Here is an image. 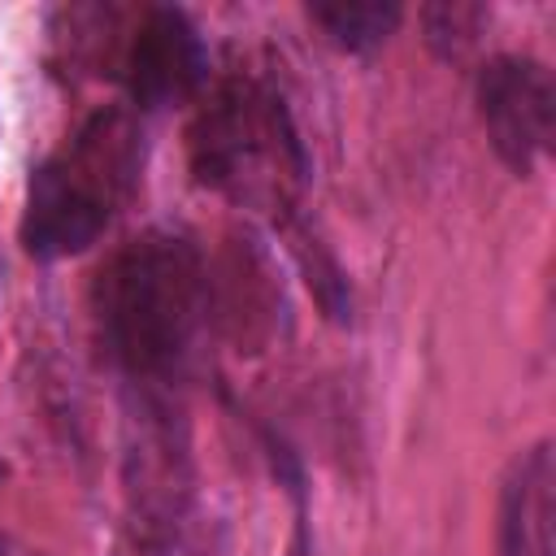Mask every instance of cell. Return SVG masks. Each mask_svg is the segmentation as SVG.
Returning <instances> with one entry per match:
<instances>
[{
	"label": "cell",
	"instance_id": "6da1fadb",
	"mask_svg": "<svg viewBox=\"0 0 556 556\" xmlns=\"http://www.w3.org/2000/svg\"><path fill=\"white\" fill-rule=\"evenodd\" d=\"M91 308L109 361L156 391L191 365L213 317V278L187 235L143 230L100 265Z\"/></svg>",
	"mask_w": 556,
	"mask_h": 556
},
{
	"label": "cell",
	"instance_id": "7a4b0ae2",
	"mask_svg": "<svg viewBox=\"0 0 556 556\" xmlns=\"http://www.w3.org/2000/svg\"><path fill=\"white\" fill-rule=\"evenodd\" d=\"M143 126L126 109L91 113L35 174L22 204V248L61 261L91 248L130 204L143 174Z\"/></svg>",
	"mask_w": 556,
	"mask_h": 556
},
{
	"label": "cell",
	"instance_id": "3957f363",
	"mask_svg": "<svg viewBox=\"0 0 556 556\" xmlns=\"http://www.w3.org/2000/svg\"><path fill=\"white\" fill-rule=\"evenodd\" d=\"M191 169L204 187L287 213L308 156L287 100L261 78H226L191 122Z\"/></svg>",
	"mask_w": 556,
	"mask_h": 556
},
{
	"label": "cell",
	"instance_id": "277c9868",
	"mask_svg": "<svg viewBox=\"0 0 556 556\" xmlns=\"http://www.w3.org/2000/svg\"><path fill=\"white\" fill-rule=\"evenodd\" d=\"M478 113L491 148L517 174H530L552 152L556 87L530 56H495L478 74Z\"/></svg>",
	"mask_w": 556,
	"mask_h": 556
},
{
	"label": "cell",
	"instance_id": "5b68a950",
	"mask_svg": "<svg viewBox=\"0 0 556 556\" xmlns=\"http://www.w3.org/2000/svg\"><path fill=\"white\" fill-rule=\"evenodd\" d=\"M126 495H130V517L143 543L169 547L187 521L191 504V478H187V447L174 439L165 404H156L152 391H143L139 408V439L126 456Z\"/></svg>",
	"mask_w": 556,
	"mask_h": 556
},
{
	"label": "cell",
	"instance_id": "8992f818",
	"mask_svg": "<svg viewBox=\"0 0 556 556\" xmlns=\"http://www.w3.org/2000/svg\"><path fill=\"white\" fill-rule=\"evenodd\" d=\"M126 91L139 109H169L191 100L208 78V52L182 9H148L122 56Z\"/></svg>",
	"mask_w": 556,
	"mask_h": 556
},
{
	"label": "cell",
	"instance_id": "52a82bcc",
	"mask_svg": "<svg viewBox=\"0 0 556 556\" xmlns=\"http://www.w3.org/2000/svg\"><path fill=\"white\" fill-rule=\"evenodd\" d=\"M552 447L521 452L500 495V556H552Z\"/></svg>",
	"mask_w": 556,
	"mask_h": 556
},
{
	"label": "cell",
	"instance_id": "ba28073f",
	"mask_svg": "<svg viewBox=\"0 0 556 556\" xmlns=\"http://www.w3.org/2000/svg\"><path fill=\"white\" fill-rule=\"evenodd\" d=\"M308 17L339 48L369 52L400 26V4H391V0H330V4H308Z\"/></svg>",
	"mask_w": 556,
	"mask_h": 556
},
{
	"label": "cell",
	"instance_id": "9c48e42d",
	"mask_svg": "<svg viewBox=\"0 0 556 556\" xmlns=\"http://www.w3.org/2000/svg\"><path fill=\"white\" fill-rule=\"evenodd\" d=\"M478 17H482V9H465V4H443V9H430V13H426L430 35H434V39H456V43L473 39Z\"/></svg>",
	"mask_w": 556,
	"mask_h": 556
}]
</instances>
